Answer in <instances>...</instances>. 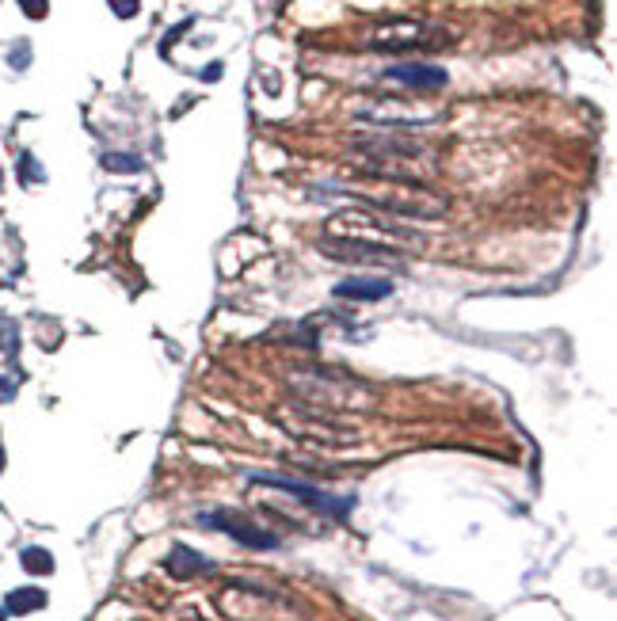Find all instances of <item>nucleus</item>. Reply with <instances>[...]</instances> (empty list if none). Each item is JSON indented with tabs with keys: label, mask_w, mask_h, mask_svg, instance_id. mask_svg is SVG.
Instances as JSON below:
<instances>
[{
	"label": "nucleus",
	"mask_w": 617,
	"mask_h": 621,
	"mask_svg": "<svg viewBox=\"0 0 617 621\" xmlns=\"http://www.w3.org/2000/svg\"><path fill=\"white\" fill-rule=\"evenodd\" d=\"M320 248L336 260H389L397 256L393 248H381V244H362V241H320Z\"/></svg>",
	"instance_id": "obj_5"
},
{
	"label": "nucleus",
	"mask_w": 617,
	"mask_h": 621,
	"mask_svg": "<svg viewBox=\"0 0 617 621\" xmlns=\"http://www.w3.org/2000/svg\"><path fill=\"white\" fill-rule=\"evenodd\" d=\"M252 481L267 484V488H279V492H290V496L305 500L309 507H317V511H324V515H332V519H343V515L355 507V500H351V496H328L324 488L290 481V477H279V473H252Z\"/></svg>",
	"instance_id": "obj_1"
},
{
	"label": "nucleus",
	"mask_w": 617,
	"mask_h": 621,
	"mask_svg": "<svg viewBox=\"0 0 617 621\" xmlns=\"http://www.w3.org/2000/svg\"><path fill=\"white\" fill-rule=\"evenodd\" d=\"M4 461H8V458H4V450H0V473H4Z\"/></svg>",
	"instance_id": "obj_17"
},
{
	"label": "nucleus",
	"mask_w": 617,
	"mask_h": 621,
	"mask_svg": "<svg viewBox=\"0 0 617 621\" xmlns=\"http://www.w3.org/2000/svg\"><path fill=\"white\" fill-rule=\"evenodd\" d=\"M103 168H107V172H122V176H130V172H141L145 161L134 157V153H107V157H103Z\"/></svg>",
	"instance_id": "obj_10"
},
{
	"label": "nucleus",
	"mask_w": 617,
	"mask_h": 621,
	"mask_svg": "<svg viewBox=\"0 0 617 621\" xmlns=\"http://www.w3.org/2000/svg\"><path fill=\"white\" fill-rule=\"evenodd\" d=\"M20 564L27 576H50V572H54V553L42 549V545H27L20 553Z\"/></svg>",
	"instance_id": "obj_8"
},
{
	"label": "nucleus",
	"mask_w": 617,
	"mask_h": 621,
	"mask_svg": "<svg viewBox=\"0 0 617 621\" xmlns=\"http://www.w3.org/2000/svg\"><path fill=\"white\" fill-rule=\"evenodd\" d=\"M4 618H8V614H4V610H0V621H4Z\"/></svg>",
	"instance_id": "obj_18"
},
{
	"label": "nucleus",
	"mask_w": 617,
	"mask_h": 621,
	"mask_svg": "<svg viewBox=\"0 0 617 621\" xmlns=\"http://www.w3.org/2000/svg\"><path fill=\"white\" fill-rule=\"evenodd\" d=\"M107 8H111L119 20H134L141 12V0H107Z\"/></svg>",
	"instance_id": "obj_13"
},
{
	"label": "nucleus",
	"mask_w": 617,
	"mask_h": 621,
	"mask_svg": "<svg viewBox=\"0 0 617 621\" xmlns=\"http://www.w3.org/2000/svg\"><path fill=\"white\" fill-rule=\"evenodd\" d=\"M195 522L206 526V530H221V534L237 538L248 549H279V538L271 530H263V526H256V522L237 515V511H210V515H199Z\"/></svg>",
	"instance_id": "obj_2"
},
{
	"label": "nucleus",
	"mask_w": 617,
	"mask_h": 621,
	"mask_svg": "<svg viewBox=\"0 0 617 621\" xmlns=\"http://www.w3.org/2000/svg\"><path fill=\"white\" fill-rule=\"evenodd\" d=\"M8 65H12V69H27V65H31V42L27 39L16 42V46L8 50Z\"/></svg>",
	"instance_id": "obj_12"
},
{
	"label": "nucleus",
	"mask_w": 617,
	"mask_h": 621,
	"mask_svg": "<svg viewBox=\"0 0 617 621\" xmlns=\"http://www.w3.org/2000/svg\"><path fill=\"white\" fill-rule=\"evenodd\" d=\"M385 81L408 84V88H419V92H435V88H442V84L450 81V73L438 69V65L408 61V65H389V69H385Z\"/></svg>",
	"instance_id": "obj_3"
},
{
	"label": "nucleus",
	"mask_w": 617,
	"mask_h": 621,
	"mask_svg": "<svg viewBox=\"0 0 617 621\" xmlns=\"http://www.w3.org/2000/svg\"><path fill=\"white\" fill-rule=\"evenodd\" d=\"M164 568H168L176 580H191V576H199V572H210V557L195 553L191 545H172V553H168Z\"/></svg>",
	"instance_id": "obj_6"
},
{
	"label": "nucleus",
	"mask_w": 617,
	"mask_h": 621,
	"mask_svg": "<svg viewBox=\"0 0 617 621\" xmlns=\"http://www.w3.org/2000/svg\"><path fill=\"white\" fill-rule=\"evenodd\" d=\"M23 12H27V20H46V12H50V0H16Z\"/></svg>",
	"instance_id": "obj_14"
},
{
	"label": "nucleus",
	"mask_w": 617,
	"mask_h": 621,
	"mask_svg": "<svg viewBox=\"0 0 617 621\" xmlns=\"http://www.w3.org/2000/svg\"><path fill=\"white\" fill-rule=\"evenodd\" d=\"M0 183H4V172H0Z\"/></svg>",
	"instance_id": "obj_19"
},
{
	"label": "nucleus",
	"mask_w": 617,
	"mask_h": 621,
	"mask_svg": "<svg viewBox=\"0 0 617 621\" xmlns=\"http://www.w3.org/2000/svg\"><path fill=\"white\" fill-rule=\"evenodd\" d=\"M16 172H20V180L31 187V183H42L46 180V172H42V164L35 161V153H20V164H16Z\"/></svg>",
	"instance_id": "obj_11"
},
{
	"label": "nucleus",
	"mask_w": 617,
	"mask_h": 621,
	"mask_svg": "<svg viewBox=\"0 0 617 621\" xmlns=\"http://www.w3.org/2000/svg\"><path fill=\"white\" fill-rule=\"evenodd\" d=\"M0 355L4 359H16L20 355V324L8 321V317L0 321Z\"/></svg>",
	"instance_id": "obj_9"
},
{
	"label": "nucleus",
	"mask_w": 617,
	"mask_h": 621,
	"mask_svg": "<svg viewBox=\"0 0 617 621\" xmlns=\"http://www.w3.org/2000/svg\"><path fill=\"white\" fill-rule=\"evenodd\" d=\"M16 393H20V381L12 378V374H0V404H12Z\"/></svg>",
	"instance_id": "obj_15"
},
{
	"label": "nucleus",
	"mask_w": 617,
	"mask_h": 621,
	"mask_svg": "<svg viewBox=\"0 0 617 621\" xmlns=\"http://www.w3.org/2000/svg\"><path fill=\"white\" fill-rule=\"evenodd\" d=\"M199 77H202V81H218V77H221V61H214V65H206V69H202Z\"/></svg>",
	"instance_id": "obj_16"
},
{
	"label": "nucleus",
	"mask_w": 617,
	"mask_h": 621,
	"mask_svg": "<svg viewBox=\"0 0 617 621\" xmlns=\"http://www.w3.org/2000/svg\"><path fill=\"white\" fill-rule=\"evenodd\" d=\"M332 294L343 301H381L393 294V282L378 279V275H351V279L336 282Z\"/></svg>",
	"instance_id": "obj_4"
},
{
	"label": "nucleus",
	"mask_w": 617,
	"mask_h": 621,
	"mask_svg": "<svg viewBox=\"0 0 617 621\" xmlns=\"http://www.w3.org/2000/svg\"><path fill=\"white\" fill-rule=\"evenodd\" d=\"M46 606V591L42 587H16V591H8V599H4V614H35V610H42Z\"/></svg>",
	"instance_id": "obj_7"
}]
</instances>
